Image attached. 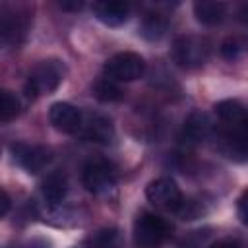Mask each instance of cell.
I'll return each mask as SVG.
<instances>
[{"label":"cell","instance_id":"5","mask_svg":"<svg viewBox=\"0 0 248 248\" xmlns=\"http://www.w3.org/2000/svg\"><path fill=\"white\" fill-rule=\"evenodd\" d=\"M81 182L91 194H103V192H108L114 186L116 170L108 161H103V159L89 161L83 167Z\"/></svg>","mask_w":248,"mask_h":248},{"label":"cell","instance_id":"17","mask_svg":"<svg viewBox=\"0 0 248 248\" xmlns=\"http://www.w3.org/2000/svg\"><path fill=\"white\" fill-rule=\"evenodd\" d=\"M87 244L91 248H118V232L114 229L97 231L93 236L87 238Z\"/></svg>","mask_w":248,"mask_h":248},{"label":"cell","instance_id":"4","mask_svg":"<svg viewBox=\"0 0 248 248\" xmlns=\"http://www.w3.org/2000/svg\"><path fill=\"white\" fill-rule=\"evenodd\" d=\"M169 234V225L153 213H141L134 221V240L140 248H157Z\"/></svg>","mask_w":248,"mask_h":248},{"label":"cell","instance_id":"1","mask_svg":"<svg viewBox=\"0 0 248 248\" xmlns=\"http://www.w3.org/2000/svg\"><path fill=\"white\" fill-rule=\"evenodd\" d=\"M64 79V64L60 60H43L33 68L27 79V95L52 93Z\"/></svg>","mask_w":248,"mask_h":248},{"label":"cell","instance_id":"23","mask_svg":"<svg viewBox=\"0 0 248 248\" xmlns=\"http://www.w3.org/2000/svg\"><path fill=\"white\" fill-rule=\"evenodd\" d=\"M240 19H242V21L248 25V6H244V8L240 10Z\"/></svg>","mask_w":248,"mask_h":248},{"label":"cell","instance_id":"18","mask_svg":"<svg viewBox=\"0 0 248 248\" xmlns=\"http://www.w3.org/2000/svg\"><path fill=\"white\" fill-rule=\"evenodd\" d=\"M242 52H244V43L240 39H236V37H231V39L221 43V54L227 60H236Z\"/></svg>","mask_w":248,"mask_h":248},{"label":"cell","instance_id":"22","mask_svg":"<svg viewBox=\"0 0 248 248\" xmlns=\"http://www.w3.org/2000/svg\"><path fill=\"white\" fill-rule=\"evenodd\" d=\"M60 8H62V10H81L83 4H81V2H74V4H70V2H60Z\"/></svg>","mask_w":248,"mask_h":248},{"label":"cell","instance_id":"7","mask_svg":"<svg viewBox=\"0 0 248 248\" xmlns=\"http://www.w3.org/2000/svg\"><path fill=\"white\" fill-rule=\"evenodd\" d=\"M48 120H50V124H52L58 132H64V134H76V132L81 130V124H83L81 112H79L74 105L62 103V101L50 105Z\"/></svg>","mask_w":248,"mask_h":248},{"label":"cell","instance_id":"20","mask_svg":"<svg viewBox=\"0 0 248 248\" xmlns=\"http://www.w3.org/2000/svg\"><path fill=\"white\" fill-rule=\"evenodd\" d=\"M209 248H242L236 240H229V238H225V240H217V242H213Z\"/></svg>","mask_w":248,"mask_h":248},{"label":"cell","instance_id":"12","mask_svg":"<svg viewBox=\"0 0 248 248\" xmlns=\"http://www.w3.org/2000/svg\"><path fill=\"white\" fill-rule=\"evenodd\" d=\"M194 16L203 25H217L227 16V4H223V2H209V0L196 2L194 4Z\"/></svg>","mask_w":248,"mask_h":248},{"label":"cell","instance_id":"10","mask_svg":"<svg viewBox=\"0 0 248 248\" xmlns=\"http://www.w3.org/2000/svg\"><path fill=\"white\" fill-rule=\"evenodd\" d=\"M81 134L87 141L110 143L112 136H114V130H112V124L107 116L93 114V116H87V120L81 124Z\"/></svg>","mask_w":248,"mask_h":248},{"label":"cell","instance_id":"6","mask_svg":"<svg viewBox=\"0 0 248 248\" xmlns=\"http://www.w3.org/2000/svg\"><path fill=\"white\" fill-rule=\"evenodd\" d=\"M145 196L151 203H155L159 207H165V209H178L184 203L180 188L176 186V182L172 178L151 180L145 188Z\"/></svg>","mask_w":248,"mask_h":248},{"label":"cell","instance_id":"14","mask_svg":"<svg viewBox=\"0 0 248 248\" xmlns=\"http://www.w3.org/2000/svg\"><path fill=\"white\" fill-rule=\"evenodd\" d=\"M167 31V19L161 14H147L141 21V35L149 41H157Z\"/></svg>","mask_w":248,"mask_h":248},{"label":"cell","instance_id":"3","mask_svg":"<svg viewBox=\"0 0 248 248\" xmlns=\"http://www.w3.org/2000/svg\"><path fill=\"white\" fill-rule=\"evenodd\" d=\"M209 43L196 35H182L174 41L172 56L174 62L182 68H198L209 56Z\"/></svg>","mask_w":248,"mask_h":248},{"label":"cell","instance_id":"8","mask_svg":"<svg viewBox=\"0 0 248 248\" xmlns=\"http://www.w3.org/2000/svg\"><path fill=\"white\" fill-rule=\"evenodd\" d=\"M14 159L19 167L27 172H39L50 161V151L41 145H27V143H14L12 145Z\"/></svg>","mask_w":248,"mask_h":248},{"label":"cell","instance_id":"16","mask_svg":"<svg viewBox=\"0 0 248 248\" xmlns=\"http://www.w3.org/2000/svg\"><path fill=\"white\" fill-rule=\"evenodd\" d=\"M19 110H21L19 99H17L12 91L4 89V91L0 93V120H2L4 124L10 122L12 118H16V116L19 114Z\"/></svg>","mask_w":248,"mask_h":248},{"label":"cell","instance_id":"19","mask_svg":"<svg viewBox=\"0 0 248 248\" xmlns=\"http://www.w3.org/2000/svg\"><path fill=\"white\" fill-rule=\"evenodd\" d=\"M238 217H240L242 223L248 225V190H246V192L240 196V200H238Z\"/></svg>","mask_w":248,"mask_h":248},{"label":"cell","instance_id":"15","mask_svg":"<svg viewBox=\"0 0 248 248\" xmlns=\"http://www.w3.org/2000/svg\"><path fill=\"white\" fill-rule=\"evenodd\" d=\"M93 95L103 103H112V101H118L122 97V89L118 87L116 81H112L108 78H101L93 85Z\"/></svg>","mask_w":248,"mask_h":248},{"label":"cell","instance_id":"9","mask_svg":"<svg viewBox=\"0 0 248 248\" xmlns=\"http://www.w3.org/2000/svg\"><path fill=\"white\" fill-rule=\"evenodd\" d=\"M93 14L95 17L108 25V27H118L128 19L130 6L126 2H116V0H103L93 4Z\"/></svg>","mask_w":248,"mask_h":248},{"label":"cell","instance_id":"11","mask_svg":"<svg viewBox=\"0 0 248 248\" xmlns=\"http://www.w3.org/2000/svg\"><path fill=\"white\" fill-rule=\"evenodd\" d=\"M209 130H211V120H209V116H207L205 112L196 110V112H192V114L188 116V120L184 122L182 134H184V140H188L190 143H198V141H202V140L207 138Z\"/></svg>","mask_w":248,"mask_h":248},{"label":"cell","instance_id":"2","mask_svg":"<svg viewBox=\"0 0 248 248\" xmlns=\"http://www.w3.org/2000/svg\"><path fill=\"white\" fill-rule=\"evenodd\" d=\"M105 78L122 83V81H134L140 79L145 72V62L136 52H116L110 56L103 66Z\"/></svg>","mask_w":248,"mask_h":248},{"label":"cell","instance_id":"21","mask_svg":"<svg viewBox=\"0 0 248 248\" xmlns=\"http://www.w3.org/2000/svg\"><path fill=\"white\" fill-rule=\"evenodd\" d=\"M8 209H10V196H8L6 190H2V209H0V215L4 217L8 213Z\"/></svg>","mask_w":248,"mask_h":248},{"label":"cell","instance_id":"13","mask_svg":"<svg viewBox=\"0 0 248 248\" xmlns=\"http://www.w3.org/2000/svg\"><path fill=\"white\" fill-rule=\"evenodd\" d=\"M41 192L45 196V200L52 205L60 203L68 192V180L62 172H50L45 180H43V186H41Z\"/></svg>","mask_w":248,"mask_h":248}]
</instances>
